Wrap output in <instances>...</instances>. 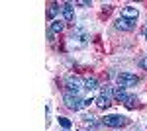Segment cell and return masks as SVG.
Returning <instances> with one entry per match:
<instances>
[{
  "label": "cell",
  "mask_w": 147,
  "mask_h": 131,
  "mask_svg": "<svg viewBox=\"0 0 147 131\" xmlns=\"http://www.w3.org/2000/svg\"><path fill=\"white\" fill-rule=\"evenodd\" d=\"M112 98H114V88L112 86H102L100 92H98V96L94 98V102H96V106L100 110H106L112 104Z\"/></svg>",
  "instance_id": "cell-1"
},
{
  "label": "cell",
  "mask_w": 147,
  "mask_h": 131,
  "mask_svg": "<svg viewBox=\"0 0 147 131\" xmlns=\"http://www.w3.org/2000/svg\"><path fill=\"white\" fill-rule=\"evenodd\" d=\"M63 82H65L67 92H71V94H79L80 90L84 88V80H82L80 77H77V75H67Z\"/></svg>",
  "instance_id": "cell-2"
},
{
  "label": "cell",
  "mask_w": 147,
  "mask_h": 131,
  "mask_svg": "<svg viewBox=\"0 0 147 131\" xmlns=\"http://www.w3.org/2000/svg\"><path fill=\"white\" fill-rule=\"evenodd\" d=\"M63 104L69 110H73V112H79V110L84 108V100L80 98L79 94H71V92H65L63 94Z\"/></svg>",
  "instance_id": "cell-3"
},
{
  "label": "cell",
  "mask_w": 147,
  "mask_h": 131,
  "mask_svg": "<svg viewBox=\"0 0 147 131\" xmlns=\"http://www.w3.org/2000/svg\"><path fill=\"white\" fill-rule=\"evenodd\" d=\"M88 41V30L84 26H75V30L71 33V43L73 45H84Z\"/></svg>",
  "instance_id": "cell-4"
},
{
  "label": "cell",
  "mask_w": 147,
  "mask_h": 131,
  "mask_svg": "<svg viewBox=\"0 0 147 131\" xmlns=\"http://www.w3.org/2000/svg\"><path fill=\"white\" fill-rule=\"evenodd\" d=\"M116 82H118V86H122V88H131L139 82V77L134 75V73H120L116 77Z\"/></svg>",
  "instance_id": "cell-5"
},
{
  "label": "cell",
  "mask_w": 147,
  "mask_h": 131,
  "mask_svg": "<svg viewBox=\"0 0 147 131\" xmlns=\"http://www.w3.org/2000/svg\"><path fill=\"white\" fill-rule=\"evenodd\" d=\"M104 125L106 127H124L129 123V120L125 118V116H120V114H112V116H106L104 118Z\"/></svg>",
  "instance_id": "cell-6"
},
{
  "label": "cell",
  "mask_w": 147,
  "mask_h": 131,
  "mask_svg": "<svg viewBox=\"0 0 147 131\" xmlns=\"http://www.w3.org/2000/svg\"><path fill=\"white\" fill-rule=\"evenodd\" d=\"M136 22L137 20H129V18H124V16H120V18H116V30H120V32H131L134 28H136Z\"/></svg>",
  "instance_id": "cell-7"
},
{
  "label": "cell",
  "mask_w": 147,
  "mask_h": 131,
  "mask_svg": "<svg viewBox=\"0 0 147 131\" xmlns=\"http://www.w3.org/2000/svg\"><path fill=\"white\" fill-rule=\"evenodd\" d=\"M61 12H63V20H65V24H73L75 22V4L63 2V4H61Z\"/></svg>",
  "instance_id": "cell-8"
},
{
  "label": "cell",
  "mask_w": 147,
  "mask_h": 131,
  "mask_svg": "<svg viewBox=\"0 0 147 131\" xmlns=\"http://www.w3.org/2000/svg\"><path fill=\"white\" fill-rule=\"evenodd\" d=\"M65 30V20H61V18H57V20H53V22L49 24V32H53L57 35V33H61Z\"/></svg>",
  "instance_id": "cell-9"
},
{
  "label": "cell",
  "mask_w": 147,
  "mask_h": 131,
  "mask_svg": "<svg viewBox=\"0 0 147 131\" xmlns=\"http://www.w3.org/2000/svg\"><path fill=\"white\" fill-rule=\"evenodd\" d=\"M122 16H124V18H129V20H137L139 10H137L136 6H125L124 10H122Z\"/></svg>",
  "instance_id": "cell-10"
},
{
  "label": "cell",
  "mask_w": 147,
  "mask_h": 131,
  "mask_svg": "<svg viewBox=\"0 0 147 131\" xmlns=\"http://www.w3.org/2000/svg\"><path fill=\"white\" fill-rule=\"evenodd\" d=\"M98 88V80L94 77H86L84 78V90H88V92H94Z\"/></svg>",
  "instance_id": "cell-11"
},
{
  "label": "cell",
  "mask_w": 147,
  "mask_h": 131,
  "mask_svg": "<svg viewBox=\"0 0 147 131\" xmlns=\"http://www.w3.org/2000/svg\"><path fill=\"white\" fill-rule=\"evenodd\" d=\"M114 98L118 100V102H125V98H127V92H125V88L116 86V88H114Z\"/></svg>",
  "instance_id": "cell-12"
},
{
  "label": "cell",
  "mask_w": 147,
  "mask_h": 131,
  "mask_svg": "<svg viewBox=\"0 0 147 131\" xmlns=\"http://www.w3.org/2000/svg\"><path fill=\"white\" fill-rule=\"evenodd\" d=\"M124 106L127 110H136L137 106H139V100H137V96H127L125 98V102H124Z\"/></svg>",
  "instance_id": "cell-13"
},
{
  "label": "cell",
  "mask_w": 147,
  "mask_h": 131,
  "mask_svg": "<svg viewBox=\"0 0 147 131\" xmlns=\"http://www.w3.org/2000/svg\"><path fill=\"white\" fill-rule=\"evenodd\" d=\"M59 10H61V6L59 4H49V10H47V20H57L55 18V14H59Z\"/></svg>",
  "instance_id": "cell-14"
},
{
  "label": "cell",
  "mask_w": 147,
  "mask_h": 131,
  "mask_svg": "<svg viewBox=\"0 0 147 131\" xmlns=\"http://www.w3.org/2000/svg\"><path fill=\"white\" fill-rule=\"evenodd\" d=\"M59 123H61V127H63L65 131H67L69 127H71V121H69L67 118H61V116H59Z\"/></svg>",
  "instance_id": "cell-15"
},
{
  "label": "cell",
  "mask_w": 147,
  "mask_h": 131,
  "mask_svg": "<svg viewBox=\"0 0 147 131\" xmlns=\"http://www.w3.org/2000/svg\"><path fill=\"white\" fill-rule=\"evenodd\" d=\"M137 65H139V69H143V71H147V57H141V59L137 61Z\"/></svg>",
  "instance_id": "cell-16"
},
{
  "label": "cell",
  "mask_w": 147,
  "mask_h": 131,
  "mask_svg": "<svg viewBox=\"0 0 147 131\" xmlns=\"http://www.w3.org/2000/svg\"><path fill=\"white\" fill-rule=\"evenodd\" d=\"M75 6H80V8H90V2H86V0H79V2H75Z\"/></svg>",
  "instance_id": "cell-17"
},
{
  "label": "cell",
  "mask_w": 147,
  "mask_h": 131,
  "mask_svg": "<svg viewBox=\"0 0 147 131\" xmlns=\"http://www.w3.org/2000/svg\"><path fill=\"white\" fill-rule=\"evenodd\" d=\"M45 116H47V125H49V123H51V106H49V104L45 106Z\"/></svg>",
  "instance_id": "cell-18"
},
{
  "label": "cell",
  "mask_w": 147,
  "mask_h": 131,
  "mask_svg": "<svg viewBox=\"0 0 147 131\" xmlns=\"http://www.w3.org/2000/svg\"><path fill=\"white\" fill-rule=\"evenodd\" d=\"M143 37H145V39H147V28H145V30H143Z\"/></svg>",
  "instance_id": "cell-19"
}]
</instances>
